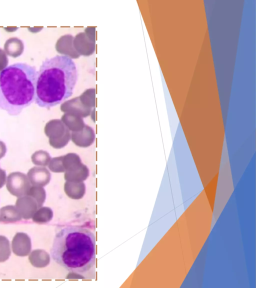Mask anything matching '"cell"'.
I'll list each match as a JSON object with an SVG mask.
<instances>
[{
	"label": "cell",
	"instance_id": "cell-1",
	"mask_svg": "<svg viewBox=\"0 0 256 288\" xmlns=\"http://www.w3.org/2000/svg\"><path fill=\"white\" fill-rule=\"evenodd\" d=\"M77 78L76 64L68 56L46 58L38 72L36 103L48 109L60 104L72 96Z\"/></svg>",
	"mask_w": 256,
	"mask_h": 288
},
{
	"label": "cell",
	"instance_id": "cell-2",
	"mask_svg": "<svg viewBox=\"0 0 256 288\" xmlns=\"http://www.w3.org/2000/svg\"><path fill=\"white\" fill-rule=\"evenodd\" d=\"M50 255L56 263L69 272H86L96 263L95 236L82 226L64 227L55 236Z\"/></svg>",
	"mask_w": 256,
	"mask_h": 288
},
{
	"label": "cell",
	"instance_id": "cell-3",
	"mask_svg": "<svg viewBox=\"0 0 256 288\" xmlns=\"http://www.w3.org/2000/svg\"><path fill=\"white\" fill-rule=\"evenodd\" d=\"M38 72L24 63H16L0 72V110L12 116L35 100Z\"/></svg>",
	"mask_w": 256,
	"mask_h": 288
},
{
	"label": "cell",
	"instance_id": "cell-4",
	"mask_svg": "<svg viewBox=\"0 0 256 288\" xmlns=\"http://www.w3.org/2000/svg\"><path fill=\"white\" fill-rule=\"evenodd\" d=\"M6 187L14 196H20L26 193L30 184L26 176L22 174H12L8 178Z\"/></svg>",
	"mask_w": 256,
	"mask_h": 288
},
{
	"label": "cell",
	"instance_id": "cell-5",
	"mask_svg": "<svg viewBox=\"0 0 256 288\" xmlns=\"http://www.w3.org/2000/svg\"><path fill=\"white\" fill-rule=\"evenodd\" d=\"M12 247L13 252L20 256L29 254L32 248L31 240L29 236L24 232H18L14 236Z\"/></svg>",
	"mask_w": 256,
	"mask_h": 288
},
{
	"label": "cell",
	"instance_id": "cell-6",
	"mask_svg": "<svg viewBox=\"0 0 256 288\" xmlns=\"http://www.w3.org/2000/svg\"><path fill=\"white\" fill-rule=\"evenodd\" d=\"M16 206L20 212L22 218L25 220L31 218L38 209V204L34 199L28 197L18 198Z\"/></svg>",
	"mask_w": 256,
	"mask_h": 288
},
{
	"label": "cell",
	"instance_id": "cell-7",
	"mask_svg": "<svg viewBox=\"0 0 256 288\" xmlns=\"http://www.w3.org/2000/svg\"><path fill=\"white\" fill-rule=\"evenodd\" d=\"M22 219V216L16 206H6L0 209V222H14Z\"/></svg>",
	"mask_w": 256,
	"mask_h": 288
},
{
	"label": "cell",
	"instance_id": "cell-8",
	"mask_svg": "<svg viewBox=\"0 0 256 288\" xmlns=\"http://www.w3.org/2000/svg\"><path fill=\"white\" fill-rule=\"evenodd\" d=\"M6 53L13 58L20 56L24 50L22 42L17 38H12L8 39L4 45Z\"/></svg>",
	"mask_w": 256,
	"mask_h": 288
},
{
	"label": "cell",
	"instance_id": "cell-9",
	"mask_svg": "<svg viewBox=\"0 0 256 288\" xmlns=\"http://www.w3.org/2000/svg\"><path fill=\"white\" fill-rule=\"evenodd\" d=\"M29 260L34 267L43 268L49 262L48 254L42 250H36L32 251L28 257Z\"/></svg>",
	"mask_w": 256,
	"mask_h": 288
},
{
	"label": "cell",
	"instance_id": "cell-10",
	"mask_svg": "<svg viewBox=\"0 0 256 288\" xmlns=\"http://www.w3.org/2000/svg\"><path fill=\"white\" fill-rule=\"evenodd\" d=\"M52 216V210L47 207L40 208L32 216V220L36 223L42 224L50 221Z\"/></svg>",
	"mask_w": 256,
	"mask_h": 288
},
{
	"label": "cell",
	"instance_id": "cell-11",
	"mask_svg": "<svg viewBox=\"0 0 256 288\" xmlns=\"http://www.w3.org/2000/svg\"><path fill=\"white\" fill-rule=\"evenodd\" d=\"M11 254L8 240L4 236H0V262L6 261Z\"/></svg>",
	"mask_w": 256,
	"mask_h": 288
},
{
	"label": "cell",
	"instance_id": "cell-12",
	"mask_svg": "<svg viewBox=\"0 0 256 288\" xmlns=\"http://www.w3.org/2000/svg\"><path fill=\"white\" fill-rule=\"evenodd\" d=\"M8 60L6 52L0 48V72L6 68Z\"/></svg>",
	"mask_w": 256,
	"mask_h": 288
}]
</instances>
